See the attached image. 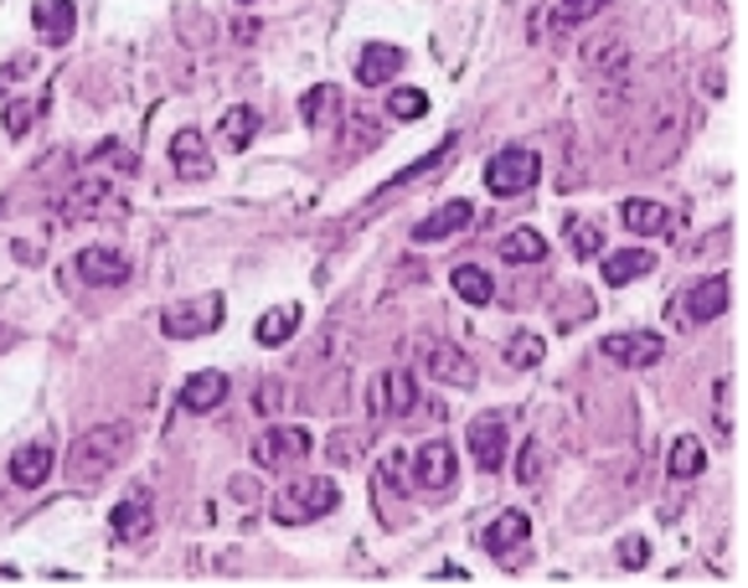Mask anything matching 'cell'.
<instances>
[{"label":"cell","mask_w":748,"mask_h":588,"mask_svg":"<svg viewBox=\"0 0 748 588\" xmlns=\"http://www.w3.org/2000/svg\"><path fill=\"white\" fill-rule=\"evenodd\" d=\"M686 104L676 94L655 98L651 109L630 125V140H624V156H630V171H661L686 140Z\"/></svg>","instance_id":"1"},{"label":"cell","mask_w":748,"mask_h":588,"mask_svg":"<svg viewBox=\"0 0 748 588\" xmlns=\"http://www.w3.org/2000/svg\"><path fill=\"white\" fill-rule=\"evenodd\" d=\"M129 445H135V429L129 424H98V429H83L78 439H73V449H67V480L73 485H98L104 475H114L119 464H125Z\"/></svg>","instance_id":"2"},{"label":"cell","mask_w":748,"mask_h":588,"mask_svg":"<svg viewBox=\"0 0 748 588\" xmlns=\"http://www.w3.org/2000/svg\"><path fill=\"white\" fill-rule=\"evenodd\" d=\"M341 506V491L335 480H320V475H304V480H289L285 491L274 495V522L279 526H304V522H320Z\"/></svg>","instance_id":"3"},{"label":"cell","mask_w":748,"mask_h":588,"mask_svg":"<svg viewBox=\"0 0 748 588\" xmlns=\"http://www.w3.org/2000/svg\"><path fill=\"white\" fill-rule=\"evenodd\" d=\"M223 325V295H202V300H175L160 310V331L171 341H196Z\"/></svg>","instance_id":"4"},{"label":"cell","mask_w":748,"mask_h":588,"mask_svg":"<svg viewBox=\"0 0 748 588\" xmlns=\"http://www.w3.org/2000/svg\"><path fill=\"white\" fill-rule=\"evenodd\" d=\"M119 207V196H114V186L104 181V175H78L73 186L57 196V217L63 223H83V217H109V212Z\"/></svg>","instance_id":"5"},{"label":"cell","mask_w":748,"mask_h":588,"mask_svg":"<svg viewBox=\"0 0 748 588\" xmlns=\"http://www.w3.org/2000/svg\"><path fill=\"white\" fill-rule=\"evenodd\" d=\"M537 175H542V160L532 150H501V156L485 160V186L495 196H522V191L537 186Z\"/></svg>","instance_id":"6"},{"label":"cell","mask_w":748,"mask_h":588,"mask_svg":"<svg viewBox=\"0 0 748 588\" xmlns=\"http://www.w3.org/2000/svg\"><path fill=\"white\" fill-rule=\"evenodd\" d=\"M310 455V434L300 424H274V429L258 434L254 445V460L258 470H289V464H300Z\"/></svg>","instance_id":"7"},{"label":"cell","mask_w":748,"mask_h":588,"mask_svg":"<svg viewBox=\"0 0 748 588\" xmlns=\"http://www.w3.org/2000/svg\"><path fill=\"white\" fill-rule=\"evenodd\" d=\"M599 351H605L609 362L630 366V372H645V366H655L661 356H666V341H661L655 331H620V335H605Z\"/></svg>","instance_id":"8"},{"label":"cell","mask_w":748,"mask_h":588,"mask_svg":"<svg viewBox=\"0 0 748 588\" xmlns=\"http://www.w3.org/2000/svg\"><path fill=\"white\" fill-rule=\"evenodd\" d=\"M366 403H372V414L408 418V414L418 408V382H414V372H403V366L383 372V377L372 382V393H366Z\"/></svg>","instance_id":"9"},{"label":"cell","mask_w":748,"mask_h":588,"mask_svg":"<svg viewBox=\"0 0 748 588\" xmlns=\"http://www.w3.org/2000/svg\"><path fill=\"white\" fill-rule=\"evenodd\" d=\"M584 67H589L599 83H624V67H630V42L620 32L589 36L584 42Z\"/></svg>","instance_id":"10"},{"label":"cell","mask_w":748,"mask_h":588,"mask_svg":"<svg viewBox=\"0 0 748 588\" xmlns=\"http://www.w3.org/2000/svg\"><path fill=\"white\" fill-rule=\"evenodd\" d=\"M424 372L449 387H475V362L455 341H424Z\"/></svg>","instance_id":"11"},{"label":"cell","mask_w":748,"mask_h":588,"mask_svg":"<svg viewBox=\"0 0 748 588\" xmlns=\"http://www.w3.org/2000/svg\"><path fill=\"white\" fill-rule=\"evenodd\" d=\"M408 475H414V485H424V491H449V485H455V449H449L445 439L424 445L414 460H408Z\"/></svg>","instance_id":"12"},{"label":"cell","mask_w":748,"mask_h":588,"mask_svg":"<svg viewBox=\"0 0 748 588\" xmlns=\"http://www.w3.org/2000/svg\"><path fill=\"white\" fill-rule=\"evenodd\" d=\"M526 537H532V522H526V511H501V516L485 526L480 547H485L495 563H511V557L526 547Z\"/></svg>","instance_id":"13"},{"label":"cell","mask_w":748,"mask_h":588,"mask_svg":"<svg viewBox=\"0 0 748 588\" xmlns=\"http://www.w3.org/2000/svg\"><path fill=\"white\" fill-rule=\"evenodd\" d=\"M171 165H175V175H181V181H207V175H212L207 135H202V129H175Z\"/></svg>","instance_id":"14"},{"label":"cell","mask_w":748,"mask_h":588,"mask_svg":"<svg viewBox=\"0 0 748 588\" xmlns=\"http://www.w3.org/2000/svg\"><path fill=\"white\" fill-rule=\"evenodd\" d=\"M470 455H475L480 470H495L506 460V414H480L470 424Z\"/></svg>","instance_id":"15"},{"label":"cell","mask_w":748,"mask_h":588,"mask_svg":"<svg viewBox=\"0 0 748 588\" xmlns=\"http://www.w3.org/2000/svg\"><path fill=\"white\" fill-rule=\"evenodd\" d=\"M733 304V285L728 274H713V279H697V285H686V320H717L723 310Z\"/></svg>","instance_id":"16"},{"label":"cell","mask_w":748,"mask_h":588,"mask_svg":"<svg viewBox=\"0 0 748 588\" xmlns=\"http://www.w3.org/2000/svg\"><path fill=\"white\" fill-rule=\"evenodd\" d=\"M403 63H408V52L403 47H393V42H372V47L356 57V83H366V88L393 83L403 73Z\"/></svg>","instance_id":"17"},{"label":"cell","mask_w":748,"mask_h":588,"mask_svg":"<svg viewBox=\"0 0 748 588\" xmlns=\"http://www.w3.org/2000/svg\"><path fill=\"white\" fill-rule=\"evenodd\" d=\"M464 227H475V207H470V202H445V207L429 212V217L414 227V243L455 238V233H464Z\"/></svg>","instance_id":"18"},{"label":"cell","mask_w":748,"mask_h":588,"mask_svg":"<svg viewBox=\"0 0 748 588\" xmlns=\"http://www.w3.org/2000/svg\"><path fill=\"white\" fill-rule=\"evenodd\" d=\"M36 32H42V42H52V47H63L67 36H73V26H78V6L73 0H36Z\"/></svg>","instance_id":"19"},{"label":"cell","mask_w":748,"mask_h":588,"mask_svg":"<svg viewBox=\"0 0 748 588\" xmlns=\"http://www.w3.org/2000/svg\"><path fill=\"white\" fill-rule=\"evenodd\" d=\"M78 274L88 285H125L129 279V258L119 248H83L78 254Z\"/></svg>","instance_id":"20"},{"label":"cell","mask_w":748,"mask_h":588,"mask_svg":"<svg viewBox=\"0 0 748 588\" xmlns=\"http://www.w3.org/2000/svg\"><path fill=\"white\" fill-rule=\"evenodd\" d=\"M620 217L630 233H640V238H655V233H666L671 227V207H661V202H651V196H630V202H620Z\"/></svg>","instance_id":"21"},{"label":"cell","mask_w":748,"mask_h":588,"mask_svg":"<svg viewBox=\"0 0 748 588\" xmlns=\"http://www.w3.org/2000/svg\"><path fill=\"white\" fill-rule=\"evenodd\" d=\"M47 475H52V445L47 439H42V445H21L17 455H11V480H17V485L36 491Z\"/></svg>","instance_id":"22"},{"label":"cell","mask_w":748,"mask_h":588,"mask_svg":"<svg viewBox=\"0 0 748 588\" xmlns=\"http://www.w3.org/2000/svg\"><path fill=\"white\" fill-rule=\"evenodd\" d=\"M223 398H227V377H223V372H196V377L181 387V408H186V414H212Z\"/></svg>","instance_id":"23"},{"label":"cell","mask_w":748,"mask_h":588,"mask_svg":"<svg viewBox=\"0 0 748 588\" xmlns=\"http://www.w3.org/2000/svg\"><path fill=\"white\" fill-rule=\"evenodd\" d=\"M114 532L129 537V542L150 537V491H135V495H125V501L114 506Z\"/></svg>","instance_id":"24"},{"label":"cell","mask_w":748,"mask_h":588,"mask_svg":"<svg viewBox=\"0 0 748 588\" xmlns=\"http://www.w3.org/2000/svg\"><path fill=\"white\" fill-rule=\"evenodd\" d=\"M655 269V254L651 248H620V254L605 258V285H630V279H640V274Z\"/></svg>","instance_id":"25"},{"label":"cell","mask_w":748,"mask_h":588,"mask_svg":"<svg viewBox=\"0 0 748 588\" xmlns=\"http://www.w3.org/2000/svg\"><path fill=\"white\" fill-rule=\"evenodd\" d=\"M300 325V304H274L258 316V346H285L289 335Z\"/></svg>","instance_id":"26"},{"label":"cell","mask_w":748,"mask_h":588,"mask_svg":"<svg viewBox=\"0 0 748 588\" xmlns=\"http://www.w3.org/2000/svg\"><path fill=\"white\" fill-rule=\"evenodd\" d=\"M258 125H264V119H258V109L238 104V109H227V114H223V129H217V135H223L227 150H248V145L258 140Z\"/></svg>","instance_id":"27"},{"label":"cell","mask_w":748,"mask_h":588,"mask_svg":"<svg viewBox=\"0 0 748 588\" xmlns=\"http://www.w3.org/2000/svg\"><path fill=\"white\" fill-rule=\"evenodd\" d=\"M501 258L506 264H542L547 258V238H542L537 227H516V233L501 238Z\"/></svg>","instance_id":"28"},{"label":"cell","mask_w":748,"mask_h":588,"mask_svg":"<svg viewBox=\"0 0 748 588\" xmlns=\"http://www.w3.org/2000/svg\"><path fill=\"white\" fill-rule=\"evenodd\" d=\"M702 464H707V449H702V439H697V434H682V439L671 445L666 470H671L676 480H692V475H702Z\"/></svg>","instance_id":"29"},{"label":"cell","mask_w":748,"mask_h":588,"mask_svg":"<svg viewBox=\"0 0 748 588\" xmlns=\"http://www.w3.org/2000/svg\"><path fill=\"white\" fill-rule=\"evenodd\" d=\"M605 6H609V0H557L553 17H547V26H553V32H578V26H584V21H594Z\"/></svg>","instance_id":"30"},{"label":"cell","mask_w":748,"mask_h":588,"mask_svg":"<svg viewBox=\"0 0 748 588\" xmlns=\"http://www.w3.org/2000/svg\"><path fill=\"white\" fill-rule=\"evenodd\" d=\"M455 145H460V135H445V140H439V145H434V150H429V156H424V160H414V171L393 175V181H387V191H398V186H408V181H418V175L439 171V165H445V160L455 156ZM387 191H377V196H387Z\"/></svg>","instance_id":"31"},{"label":"cell","mask_w":748,"mask_h":588,"mask_svg":"<svg viewBox=\"0 0 748 588\" xmlns=\"http://www.w3.org/2000/svg\"><path fill=\"white\" fill-rule=\"evenodd\" d=\"M455 295H460L464 304H491L495 285H491V274H485V269H475V264H460V269H455Z\"/></svg>","instance_id":"32"},{"label":"cell","mask_w":748,"mask_h":588,"mask_svg":"<svg viewBox=\"0 0 748 588\" xmlns=\"http://www.w3.org/2000/svg\"><path fill=\"white\" fill-rule=\"evenodd\" d=\"M542 356H547V346H542L537 331H516L506 341V366H516V372H532Z\"/></svg>","instance_id":"33"},{"label":"cell","mask_w":748,"mask_h":588,"mask_svg":"<svg viewBox=\"0 0 748 588\" xmlns=\"http://www.w3.org/2000/svg\"><path fill=\"white\" fill-rule=\"evenodd\" d=\"M341 109V94H335L331 83H320V88H310V94H304V104H300V114H304V125H325V119H331V114Z\"/></svg>","instance_id":"34"},{"label":"cell","mask_w":748,"mask_h":588,"mask_svg":"<svg viewBox=\"0 0 748 588\" xmlns=\"http://www.w3.org/2000/svg\"><path fill=\"white\" fill-rule=\"evenodd\" d=\"M383 145V129L366 109H351V140H346V156H362V150H377Z\"/></svg>","instance_id":"35"},{"label":"cell","mask_w":748,"mask_h":588,"mask_svg":"<svg viewBox=\"0 0 748 588\" xmlns=\"http://www.w3.org/2000/svg\"><path fill=\"white\" fill-rule=\"evenodd\" d=\"M387 114L393 119H424L429 114V94L424 88H398V94L387 98Z\"/></svg>","instance_id":"36"},{"label":"cell","mask_w":748,"mask_h":588,"mask_svg":"<svg viewBox=\"0 0 748 588\" xmlns=\"http://www.w3.org/2000/svg\"><path fill=\"white\" fill-rule=\"evenodd\" d=\"M568 248H574V258H594L599 254V248H605V233H599V227L594 223H568Z\"/></svg>","instance_id":"37"},{"label":"cell","mask_w":748,"mask_h":588,"mask_svg":"<svg viewBox=\"0 0 748 588\" xmlns=\"http://www.w3.org/2000/svg\"><path fill=\"white\" fill-rule=\"evenodd\" d=\"M42 109H47V98H21V104L6 109V129H11V135H26L32 119H42Z\"/></svg>","instance_id":"38"},{"label":"cell","mask_w":748,"mask_h":588,"mask_svg":"<svg viewBox=\"0 0 748 588\" xmlns=\"http://www.w3.org/2000/svg\"><path fill=\"white\" fill-rule=\"evenodd\" d=\"M728 387H733L728 377H717V382H713V424H717V434H733V414H728Z\"/></svg>","instance_id":"39"},{"label":"cell","mask_w":748,"mask_h":588,"mask_svg":"<svg viewBox=\"0 0 748 588\" xmlns=\"http://www.w3.org/2000/svg\"><path fill=\"white\" fill-rule=\"evenodd\" d=\"M537 470H542V445H537V439H526L522 460H516V480H522V485H532V480H537Z\"/></svg>","instance_id":"40"},{"label":"cell","mask_w":748,"mask_h":588,"mask_svg":"<svg viewBox=\"0 0 748 588\" xmlns=\"http://www.w3.org/2000/svg\"><path fill=\"white\" fill-rule=\"evenodd\" d=\"M645 557H651V542H645V537H624V547H620L624 568H645Z\"/></svg>","instance_id":"41"},{"label":"cell","mask_w":748,"mask_h":588,"mask_svg":"<svg viewBox=\"0 0 748 588\" xmlns=\"http://www.w3.org/2000/svg\"><path fill=\"white\" fill-rule=\"evenodd\" d=\"M351 449H356V439H351V434H341V439H335V464H351V460H356Z\"/></svg>","instance_id":"42"},{"label":"cell","mask_w":748,"mask_h":588,"mask_svg":"<svg viewBox=\"0 0 748 588\" xmlns=\"http://www.w3.org/2000/svg\"><path fill=\"white\" fill-rule=\"evenodd\" d=\"M434 584H470V573L464 568H439L434 573Z\"/></svg>","instance_id":"43"},{"label":"cell","mask_w":748,"mask_h":588,"mask_svg":"<svg viewBox=\"0 0 748 588\" xmlns=\"http://www.w3.org/2000/svg\"><path fill=\"white\" fill-rule=\"evenodd\" d=\"M233 491H238V501H254L258 485H254V480H233Z\"/></svg>","instance_id":"44"},{"label":"cell","mask_w":748,"mask_h":588,"mask_svg":"<svg viewBox=\"0 0 748 588\" xmlns=\"http://www.w3.org/2000/svg\"><path fill=\"white\" fill-rule=\"evenodd\" d=\"M0 584H17V568H0Z\"/></svg>","instance_id":"45"},{"label":"cell","mask_w":748,"mask_h":588,"mask_svg":"<svg viewBox=\"0 0 748 588\" xmlns=\"http://www.w3.org/2000/svg\"><path fill=\"white\" fill-rule=\"evenodd\" d=\"M0 346H11V335H6V331H0Z\"/></svg>","instance_id":"46"},{"label":"cell","mask_w":748,"mask_h":588,"mask_svg":"<svg viewBox=\"0 0 748 588\" xmlns=\"http://www.w3.org/2000/svg\"><path fill=\"white\" fill-rule=\"evenodd\" d=\"M243 6H248V0H243Z\"/></svg>","instance_id":"47"}]
</instances>
